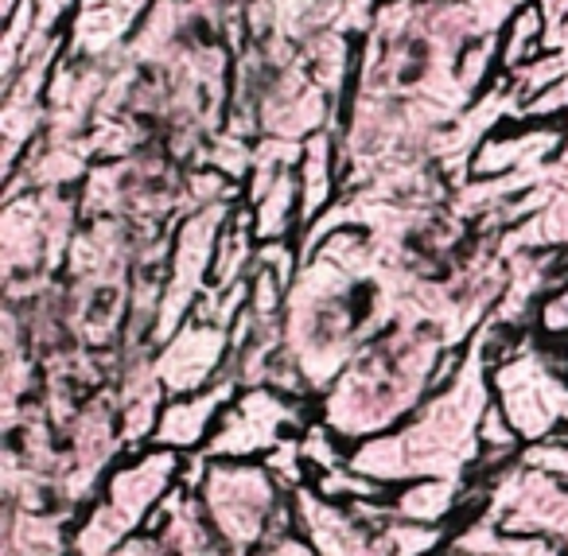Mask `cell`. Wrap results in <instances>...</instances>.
I'll list each match as a JSON object with an SVG mask.
<instances>
[{
	"label": "cell",
	"mask_w": 568,
	"mask_h": 556,
	"mask_svg": "<svg viewBox=\"0 0 568 556\" xmlns=\"http://www.w3.org/2000/svg\"><path fill=\"white\" fill-rule=\"evenodd\" d=\"M206 509H211L214 525L226 533L234 545H253L265 537L268 517L281 506L276 502V486L268 471L245 467V463H222V467L206 471Z\"/></svg>",
	"instance_id": "obj_1"
},
{
	"label": "cell",
	"mask_w": 568,
	"mask_h": 556,
	"mask_svg": "<svg viewBox=\"0 0 568 556\" xmlns=\"http://www.w3.org/2000/svg\"><path fill=\"white\" fill-rule=\"evenodd\" d=\"M293 421H296V413L288 401L268 390H253L250 397H242V405L226 413L222 428L214 432V439H211V452L250 455V452H257V447L284 444V439H276V428H284V424H293Z\"/></svg>",
	"instance_id": "obj_2"
},
{
	"label": "cell",
	"mask_w": 568,
	"mask_h": 556,
	"mask_svg": "<svg viewBox=\"0 0 568 556\" xmlns=\"http://www.w3.org/2000/svg\"><path fill=\"white\" fill-rule=\"evenodd\" d=\"M222 346H226L222 331L191 327V331H183L172 346H168L164 358L156 362L152 374H160V382L175 393H183V390L199 393L206 385V377H211V370L222 362Z\"/></svg>",
	"instance_id": "obj_3"
},
{
	"label": "cell",
	"mask_w": 568,
	"mask_h": 556,
	"mask_svg": "<svg viewBox=\"0 0 568 556\" xmlns=\"http://www.w3.org/2000/svg\"><path fill=\"white\" fill-rule=\"evenodd\" d=\"M234 393V382H222L206 393H191L187 401H175L168 405V413L160 416V428H156V439L172 452V447H191L206 436L211 428L214 413L222 408V401Z\"/></svg>",
	"instance_id": "obj_4"
},
{
	"label": "cell",
	"mask_w": 568,
	"mask_h": 556,
	"mask_svg": "<svg viewBox=\"0 0 568 556\" xmlns=\"http://www.w3.org/2000/svg\"><path fill=\"white\" fill-rule=\"evenodd\" d=\"M459 502V483L456 478H420L409 491H402L394 514L402 522H420V525H440L444 517L456 509Z\"/></svg>",
	"instance_id": "obj_5"
},
{
	"label": "cell",
	"mask_w": 568,
	"mask_h": 556,
	"mask_svg": "<svg viewBox=\"0 0 568 556\" xmlns=\"http://www.w3.org/2000/svg\"><path fill=\"white\" fill-rule=\"evenodd\" d=\"M327 191H332V180H327V137H316L308 144V160H304V219H312L327 203Z\"/></svg>",
	"instance_id": "obj_6"
},
{
	"label": "cell",
	"mask_w": 568,
	"mask_h": 556,
	"mask_svg": "<svg viewBox=\"0 0 568 556\" xmlns=\"http://www.w3.org/2000/svg\"><path fill=\"white\" fill-rule=\"evenodd\" d=\"M293 180L288 175H276L273 180V191L265 195V203H261V214H257V234L261 237H276L284 234V222H288V211H293Z\"/></svg>",
	"instance_id": "obj_7"
},
{
	"label": "cell",
	"mask_w": 568,
	"mask_h": 556,
	"mask_svg": "<svg viewBox=\"0 0 568 556\" xmlns=\"http://www.w3.org/2000/svg\"><path fill=\"white\" fill-rule=\"evenodd\" d=\"M521 463L534 471H545V475L560 478V483H568V444L565 439H549V444H537L529 447L526 455H521Z\"/></svg>",
	"instance_id": "obj_8"
},
{
	"label": "cell",
	"mask_w": 568,
	"mask_h": 556,
	"mask_svg": "<svg viewBox=\"0 0 568 556\" xmlns=\"http://www.w3.org/2000/svg\"><path fill=\"white\" fill-rule=\"evenodd\" d=\"M541 331L552 338H568V289L560 296L545 300L541 307Z\"/></svg>",
	"instance_id": "obj_9"
},
{
	"label": "cell",
	"mask_w": 568,
	"mask_h": 556,
	"mask_svg": "<svg viewBox=\"0 0 568 556\" xmlns=\"http://www.w3.org/2000/svg\"><path fill=\"white\" fill-rule=\"evenodd\" d=\"M534 32H537V12L529 9V12H521L518 17V28H514V40H510V48H506V63H518L521 55H526V43L534 40Z\"/></svg>",
	"instance_id": "obj_10"
}]
</instances>
